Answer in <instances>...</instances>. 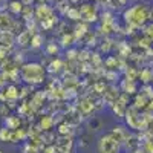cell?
<instances>
[{"mask_svg":"<svg viewBox=\"0 0 153 153\" xmlns=\"http://www.w3.org/2000/svg\"><path fill=\"white\" fill-rule=\"evenodd\" d=\"M133 2H138V3H141V2H143V0H133Z\"/></svg>","mask_w":153,"mask_h":153,"instance_id":"obj_44","label":"cell"},{"mask_svg":"<svg viewBox=\"0 0 153 153\" xmlns=\"http://www.w3.org/2000/svg\"><path fill=\"white\" fill-rule=\"evenodd\" d=\"M23 8H25V3L22 2V0H11V2L8 3V11L12 16H20Z\"/></svg>","mask_w":153,"mask_h":153,"instance_id":"obj_21","label":"cell"},{"mask_svg":"<svg viewBox=\"0 0 153 153\" xmlns=\"http://www.w3.org/2000/svg\"><path fill=\"white\" fill-rule=\"evenodd\" d=\"M54 126H55V118L52 115H42L40 120H38V127H40L42 132L52 130Z\"/></svg>","mask_w":153,"mask_h":153,"instance_id":"obj_14","label":"cell"},{"mask_svg":"<svg viewBox=\"0 0 153 153\" xmlns=\"http://www.w3.org/2000/svg\"><path fill=\"white\" fill-rule=\"evenodd\" d=\"M11 52H12V49L0 46V61H2V60H5L6 57H9V55H11Z\"/></svg>","mask_w":153,"mask_h":153,"instance_id":"obj_36","label":"cell"},{"mask_svg":"<svg viewBox=\"0 0 153 153\" xmlns=\"http://www.w3.org/2000/svg\"><path fill=\"white\" fill-rule=\"evenodd\" d=\"M43 42H45V38L40 32H35L32 35V40H31V49H40L43 46Z\"/></svg>","mask_w":153,"mask_h":153,"instance_id":"obj_29","label":"cell"},{"mask_svg":"<svg viewBox=\"0 0 153 153\" xmlns=\"http://www.w3.org/2000/svg\"><path fill=\"white\" fill-rule=\"evenodd\" d=\"M0 153H5V152H2V150H0Z\"/></svg>","mask_w":153,"mask_h":153,"instance_id":"obj_45","label":"cell"},{"mask_svg":"<svg viewBox=\"0 0 153 153\" xmlns=\"http://www.w3.org/2000/svg\"><path fill=\"white\" fill-rule=\"evenodd\" d=\"M124 72H126V78H129V80H136L139 71H136L135 68H129V69H126Z\"/></svg>","mask_w":153,"mask_h":153,"instance_id":"obj_35","label":"cell"},{"mask_svg":"<svg viewBox=\"0 0 153 153\" xmlns=\"http://www.w3.org/2000/svg\"><path fill=\"white\" fill-rule=\"evenodd\" d=\"M89 32V23H86V22H76L75 23V26H74V29H72V34H74V37H75V42H78V40H83L84 38V35Z\"/></svg>","mask_w":153,"mask_h":153,"instance_id":"obj_13","label":"cell"},{"mask_svg":"<svg viewBox=\"0 0 153 153\" xmlns=\"http://www.w3.org/2000/svg\"><path fill=\"white\" fill-rule=\"evenodd\" d=\"M104 66L107 69H110V71H115V69L118 68V58L117 57H107L104 60Z\"/></svg>","mask_w":153,"mask_h":153,"instance_id":"obj_31","label":"cell"},{"mask_svg":"<svg viewBox=\"0 0 153 153\" xmlns=\"http://www.w3.org/2000/svg\"><path fill=\"white\" fill-rule=\"evenodd\" d=\"M9 112H11V109H9V107H8L5 103H3L2 106H0V115H2L3 118H6V117H8V115H9Z\"/></svg>","mask_w":153,"mask_h":153,"instance_id":"obj_39","label":"cell"},{"mask_svg":"<svg viewBox=\"0 0 153 153\" xmlns=\"http://www.w3.org/2000/svg\"><path fill=\"white\" fill-rule=\"evenodd\" d=\"M45 2H46L48 5H51V3H55V2H57V0H45Z\"/></svg>","mask_w":153,"mask_h":153,"instance_id":"obj_42","label":"cell"},{"mask_svg":"<svg viewBox=\"0 0 153 153\" xmlns=\"http://www.w3.org/2000/svg\"><path fill=\"white\" fill-rule=\"evenodd\" d=\"M83 42L87 45V46H94L95 43H97V32H92V31H89L86 35H84V38H83Z\"/></svg>","mask_w":153,"mask_h":153,"instance_id":"obj_30","label":"cell"},{"mask_svg":"<svg viewBox=\"0 0 153 153\" xmlns=\"http://www.w3.org/2000/svg\"><path fill=\"white\" fill-rule=\"evenodd\" d=\"M98 101L95 98H92L91 95H83L81 98H78V103H76V109L80 110V113L83 117H89L97 107H98Z\"/></svg>","mask_w":153,"mask_h":153,"instance_id":"obj_5","label":"cell"},{"mask_svg":"<svg viewBox=\"0 0 153 153\" xmlns=\"http://www.w3.org/2000/svg\"><path fill=\"white\" fill-rule=\"evenodd\" d=\"M121 144L110 132L103 135L98 141V153H118Z\"/></svg>","mask_w":153,"mask_h":153,"instance_id":"obj_3","label":"cell"},{"mask_svg":"<svg viewBox=\"0 0 153 153\" xmlns=\"http://www.w3.org/2000/svg\"><path fill=\"white\" fill-rule=\"evenodd\" d=\"M28 129L26 127H19V129L16 130H11V139H9V143H20V141H25V139L28 138Z\"/></svg>","mask_w":153,"mask_h":153,"instance_id":"obj_15","label":"cell"},{"mask_svg":"<svg viewBox=\"0 0 153 153\" xmlns=\"http://www.w3.org/2000/svg\"><path fill=\"white\" fill-rule=\"evenodd\" d=\"M110 109H112V112L117 115L118 118H124L126 110H127V104L123 103V101H120V100H117V101H115V103L110 106Z\"/></svg>","mask_w":153,"mask_h":153,"instance_id":"obj_22","label":"cell"},{"mask_svg":"<svg viewBox=\"0 0 153 153\" xmlns=\"http://www.w3.org/2000/svg\"><path fill=\"white\" fill-rule=\"evenodd\" d=\"M65 17L69 19V20H72V22H80L81 20L80 19V8L78 6H71L68 9V12L65 14Z\"/></svg>","mask_w":153,"mask_h":153,"instance_id":"obj_27","label":"cell"},{"mask_svg":"<svg viewBox=\"0 0 153 153\" xmlns=\"http://www.w3.org/2000/svg\"><path fill=\"white\" fill-rule=\"evenodd\" d=\"M45 51H46V55H57L60 51V46L57 43H48Z\"/></svg>","mask_w":153,"mask_h":153,"instance_id":"obj_33","label":"cell"},{"mask_svg":"<svg viewBox=\"0 0 153 153\" xmlns=\"http://www.w3.org/2000/svg\"><path fill=\"white\" fill-rule=\"evenodd\" d=\"M74 43H75V37H74L72 31H69V32H66V34H61V37H60V46H61V48L69 49Z\"/></svg>","mask_w":153,"mask_h":153,"instance_id":"obj_24","label":"cell"},{"mask_svg":"<svg viewBox=\"0 0 153 153\" xmlns=\"http://www.w3.org/2000/svg\"><path fill=\"white\" fill-rule=\"evenodd\" d=\"M63 69H65V61L63 60H60V58H54V60H51L49 63H48V68H46V71L49 72V74H60Z\"/></svg>","mask_w":153,"mask_h":153,"instance_id":"obj_19","label":"cell"},{"mask_svg":"<svg viewBox=\"0 0 153 153\" xmlns=\"http://www.w3.org/2000/svg\"><path fill=\"white\" fill-rule=\"evenodd\" d=\"M43 153H60L55 144H46L43 147Z\"/></svg>","mask_w":153,"mask_h":153,"instance_id":"obj_37","label":"cell"},{"mask_svg":"<svg viewBox=\"0 0 153 153\" xmlns=\"http://www.w3.org/2000/svg\"><path fill=\"white\" fill-rule=\"evenodd\" d=\"M152 83H153V80H152Z\"/></svg>","mask_w":153,"mask_h":153,"instance_id":"obj_46","label":"cell"},{"mask_svg":"<svg viewBox=\"0 0 153 153\" xmlns=\"http://www.w3.org/2000/svg\"><path fill=\"white\" fill-rule=\"evenodd\" d=\"M46 98H48V92H46V91H37V92H34L32 95L28 97L29 104H31V107L34 109L35 113L43 107V103H45Z\"/></svg>","mask_w":153,"mask_h":153,"instance_id":"obj_7","label":"cell"},{"mask_svg":"<svg viewBox=\"0 0 153 153\" xmlns=\"http://www.w3.org/2000/svg\"><path fill=\"white\" fill-rule=\"evenodd\" d=\"M9 139H11V129H8L6 126H3L2 129H0V141L9 143Z\"/></svg>","mask_w":153,"mask_h":153,"instance_id":"obj_32","label":"cell"},{"mask_svg":"<svg viewBox=\"0 0 153 153\" xmlns=\"http://www.w3.org/2000/svg\"><path fill=\"white\" fill-rule=\"evenodd\" d=\"M149 20L153 22V8H150V16H149Z\"/></svg>","mask_w":153,"mask_h":153,"instance_id":"obj_40","label":"cell"},{"mask_svg":"<svg viewBox=\"0 0 153 153\" xmlns=\"http://www.w3.org/2000/svg\"><path fill=\"white\" fill-rule=\"evenodd\" d=\"M8 81H9V80H8V75H6L3 71H0V89H3Z\"/></svg>","mask_w":153,"mask_h":153,"instance_id":"obj_38","label":"cell"},{"mask_svg":"<svg viewBox=\"0 0 153 153\" xmlns=\"http://www.w3.org/2000/svg\"><path fill=\"white\" fill-rule=\"evenodd\" d=\"M138 78H141V81L144 84H149L153 80V69L152 68H143L138 72Z\"/></svg>","mask_w":153,"mask_h":153,"instance_id":"obj_25","label":"cell"},{"mask_svg":"<svg viewBox=\"0 0 153 153\" xmlns=\"http://www.w3.org/2000/svg\"><path fill=\"white\" fill-rule=\"evenodd\" d=\"M57 23H58V17H57V14L54 12V14L49 16L48 19L38 22V26H40V29H43V31H51V29H54L57 26Z\"/></svg>","mask_w":153,"mask_h":153,"instance_id":"obj_17","label":"cell"},{"mask_svg":"<svg viewBox=\"0 0 153 153\" xmlns=\"http://www.w3.org/2000/svg\"><path fill=\"white\" fill-rule=\"evenodd\" d=\"M69 2H71V3H74V5H75V3H80V0H69Z\"/></svg>","mask_w":153,"mask_h":153,"instance_id":"obj_43","label":"cell"},{"mask_svg":"<svg viewBox=\"0 0 153 153\" xmlns=\"http://www.w3.org/2000/svg\"><path fill=\"white\" fill-rule=\"evenodd\" d=\"M150 8L144 3H136L123 11V19L126 25H130L135 29H143V26L149 22Z\"/></svg>","mask_w":153,"mask_h":153,"instance_id":"obj_2","label":"cell"},{"mask_svg":"<svg viewBox=\"0 0 153 153\" xmlns=\"http://www.w3.org/2000/svg\"><path fill=\"white\" fill-rule=\"evenodd\" d=\"M60 153H72L74 149V139L72 136H58L54 143Z\"/></svg>","mask_w":153,"mask_h":153,"instance_id":"obj_9","label":"cell"},{"mask_svg":"<svg viewBox=\"0 0 153 153\" xmlns=\"http://www.w3.org/2000/svg\"><path fill=\"white\" fill-rule=\"evenodd\" d=\"M22 20H25V22H28V20H31V19H34V6L32 5H25V8H23V11H22V14L19 16Z\"/></svg>","mask_w":153,"mask_h":153,"instance_id":"obj_28","label":"cell"},{"mask_svg":"<svg viewBox=\"0 0 153 153\" xmlns=\"http://www.w3.org/2000/svg\"><path fill=\"white\" fill-rule=\"evenodd\" d=\"M120 94H121V92H120V89L115 86V84H107L101 97H103V101H104L107 106H112L115 101L120 98Z\"/></svg>","mask_w":153,"mask_h":153,"instance_id":"obj_6","label":"cell"},{"mask_svg":"<svg viewBox=\"0 0 153 153\" xmlns=\"http://www.w3.org/2000/svg\"><path fill=\"white\" fill-rule=\"evenodd\" d=\"M20 80L28 86H40L46 80V68L42 63H23L20 66Z\"/></svg>","mask_w":153,"mask_h":153,"instance_id":"obj_1","label":"cell"},{"mask_svg":"<svg viewBox=\"0 0 153 153\" xmlns=\"http://www.w3.org/2000/svg\"><path fill=\"white\" fill-rule=\"evenodd\" d=\"M74 133V126L66 123V121H63L61 124H58L57 127V135L58 136H72Z\"/></svg>","mask_w":153,"mask_h":153,"instance_id":"obj_23","label":"cell"},{"mask_svg":"<svg viewBox=\"0 0 153 153\" xmlns=\"http://www.w3.org/2000/svg\"><path fill=\"white\" fill-rule=\"evenodd\" d=\"M14 23L12 14L5 11H0V31H11V26Z\"/></svg>","mask_w":153,"mask_h":153,"instance_id":"obj_16","label":"cell"},{"mask_svg":"<svg viewBox=\"0 0 153 153\" xmlns=\"http://www.w3.org/2000/svg\"><path fill=\"white\" fill-rule=\"evenodd\" d=\"M80 8V19L86 23H97L100 20V12L97 3H83Z\"/></svg>","mask_w":153,"mask_h":153,"instance_id":"obj_4","label":"cell"},{"mask_svg":"<svg viewBox=\"0 0 153 153\" xmlns=\"http://www.w3.org/2000/svg\"><path fill=\"white\" fill-rule=\"evenodd\" d=\"M143 32H144L146 37H149L150 40L153 42V22H150L149 25L147 23L144 25V26H143Z\"/></svg>","mask_w":153,"mask_h":153,"instance_id":"obj_34","label":"cell"},{"mask_svg":"<svg viewBox=\"0 0 153 153\" xmlns=\"http://www.w3.org/2000/svg\"><path fill=\"white\" fill-rule=\"evenodd\" d=\"M69 8H71L69 0H57L55 2V11L58 12V14H61V16H65Z\"/></svg>","mask_w":153,"mask_h":153,"instance_id":"obj_26","label":"cell"},{"mask_svg":"<svg viewBox=\"0 0 153 153\" xmlns=\"http://www.w3.org/2000/svg\"><path fill=\"white\" fill-rule=\"evenodd\" d=\"M0 91H3L6 101H19L20 100V87H17L16 84H8L3 89H0Z\"/></svg>","mask_w":153,"mask_h":153,"instance_id":"obj_11","label":"cell"},{"mask_svg":"<svg viewBox=\"0 0 153 153\" xmlns=\"http://www.w3.org/2000/svg\"><path fill=\"white\" fill-rule=\"evenodd\" d=\"M120 91L129 94V95L135 94V92H136V83H135V80L124 78V80L121 81V84H120Z\"/></svg>","mask_w":153,"mask_h":153,"instance_id":"obj_20","label":"cell"},{"mask_svg":"<svg viewBox=\"0 0 153 153\" xmlns=\"http://www.w3.org/2000/svg\"><path fill=\"white\" fill-rule=\"evenodd\" d=\"M35 32L34 31H29V29H23L20 34L16 35V45L22 49H28L31 48V40H32V35Z\"/></svg>","mask_w":153,"mask_h":153,"instance_id":"obj_8","label":"cell"},{"mask_svg":"<svg viewBox=\"0 0 153 153\" xmlns=\"http://www.w3.org/2000/svg\"><path fill=\"white\" fill-rule=\"evenodd\" d=\"M22 124H23V120H22L20 115H8L5 118V126L11 130L19 129V127H22Z\"/></svg>","mask_w":153,"mask_h":153,"instance_id":"obj_18","label":"cell"},{"mask_svg":"<svg viewBox=\"0 0 153 153\" xmlns=\"http://www.w3.org/2000/svg\"><path fill=\"white\" fill-rule=\"evenodd\" d=\"M0 46L14 49L16 46V34L11 31H0Z\"/></svg>","mask_w":153,"mask_h":153,"instance_id":"obj_12","label":"cell"},{"mask_svg":"<svg viewBox=\"0 0 153 153\" xmlns=\"http://www.w3.org/2000/svg\"><path fill=\"white\" fill-rule=\"evenodd\" d=\"M22 2H23L25 5H32V2H34V0H22Z\"/></svg>","mask_w":153,"mask_h":153,"instance_id":"obj_41","label":"cell"},{"mask_svg":"<svg viewBox=\"0 0 153 153\" xmlns=\"http://www.w3.org/2000/svg\"><path fill=\"white\" fill-rule=\"evenodd\" d=\"M54 12H55L54 8H51L48 3H43V5H40V6H35V8H34V19H35L37 22H42V20L48 19L49 16H52Z\"/></svg>","mask_w":153,"mask_h":153,"instance_id":"obj_10","label":"cell"}]
</instances>
